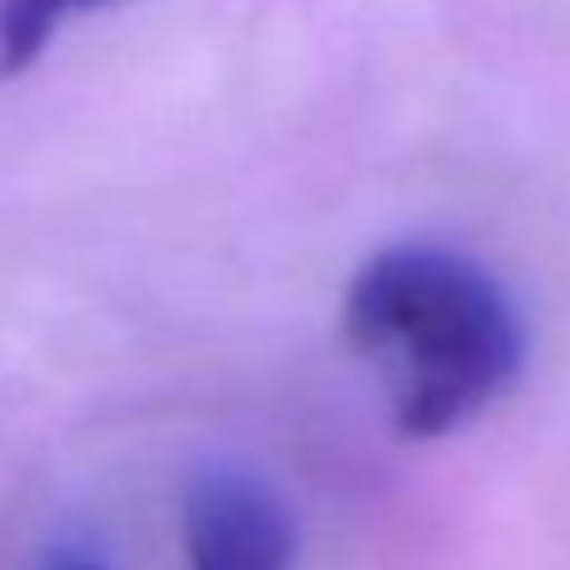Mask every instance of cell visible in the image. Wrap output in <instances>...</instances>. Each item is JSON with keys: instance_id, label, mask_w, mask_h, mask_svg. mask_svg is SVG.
<instances>
[{"instance_id": "cell-1", "label": "cell", "mask_w": 570, "mask_h": 570, "mask_svg": "<svg viewBox=\"0 0 570 570\" xmlns=\"http://www.w3.org/2000/svg\"><path fill=\"white\" fill-rule=\"evenodd\" d=\"M345 341L381 375L395 425L435 441L521 381L531 335L495 271L455 246L401 240L345 285Z\"/></svg>"}, {"instance_id": "cell-2", "label": "cell", "mask_w": 570, "mask_h": 570, "mask_svg": "<svg viewBox=\"0 0 570 570\" xmlns=\"http://www.w3.org/2000/svg\"><path fill=\"white\" fill-rule=\"evenodd\" d=\"M301 525L266 475L206 465L186 491V570H295Z\"/></svg>"}, {"instance_id": "cell-3", "label": "cell", "mask_w": 570, "mask_h": 570, "mask_svg": "<svg viewBox=\"0 0 570 570\" xmlns=\"http://www.w3.org/2000/svg\"><path fill=\"white\" fill-rule=\"evenodd\" d=\"M116 0H0V76H20L50 50V40L80 16Z\"/></svg>"}, {"instance_id": "cell-4", "label": "cell", "mask_w": 570, "mask_h": 570, "mask_svg": "<svg viewBox=\"0 0 570 570\" xmlns=\"http://www.w3.org/2000/svg\"><path fill=\"white\" fill-rule=\"evenodd\" d=\"M40 570H110V566L100 561L90 546H70V541H66V546H56V551L40 561Z\"/></svg>"}]
</instances>
